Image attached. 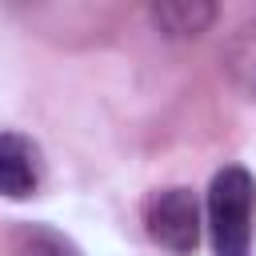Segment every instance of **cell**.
I'll return each instance as SVG.
<instances>
[{"label": "cell", "mask_w": 256, "mask_h": 256, "mask_svg": "<svg viewBox=\"0 0 256 256\" xmlns=\"http://www.w3.org/2000/svg\"><path fill=\"white\" fill-rule=\"evenodd\" d=\"M252 200H256V184L244 168L216 172V180L208 188V228H212L216 256H248Z\"/></svg>", "instance_id": "obj_1"}, {"label": "cell", "mask_w": 256, "mask_h": 256, "mask_svg": "<svg viewBox=\"0 0 256 256\" xmlns=\"http://www.w3.org/2000/svg\"><path fill=\"white\" fill-rule=\"evenodd\" d=\"M148 236L176 252V256H188L200 240V208H196V196L188 188H164L148 200Z\"/></svg>", "instance_id": "obj_2"}, {"label": "cell", "mask_w": 256, "mask_h": 256, "mask_svg": "<svg viewBox=\"0 0 256 256\" xmlns=\"http://www.w3.org/2000/svg\"><path fill=\"white\" fill-rule=\"evenodd\" d=\"M40 180L36 168V148L24 136L0 132V196H32Z\"/></svg>", "instance_id": "obj_3"}, {"label": "cell", "mask_w": 256, "mask_h": 256, "mask_svg": "<svg viewBox=\"0 0 256 256\" xmlns=\"http://www.w3.org/2000/svg\"><path fill=\"white\" fill-rule=\"evenodd\" d=\"M152 20L164 36L192 40V36L208 32V24L216 20V0H156Z\"/></svg>", "instance_id": "obj_4"}, {"label": "cell", "mask_w": 256, "mask_h": 256, "mask_svg": "<svg viewBox=\"0 0 256 256\" xmlns=\"http://www.w3.org/2000/svg\"><path fill=\"white\" fill-rule=\"evenodd\" d=\"M12 256H80V248L44 224H20L12 236Z\"/></svg>", "instance_id": "obj_5"}, {"label": "cell", "mask_w": 256, "mask_h": 256, "mask_svg": "<svg viewBox=\"0 0 256 256\" xmlns=\"http://www.w3.org/2000/svg\"><path fill=\"white\" fill-rule=\"evenodd\" d=\"M4 4H28V0H4Z\"/></svg>", "instance_id": "obj_6"}]
</instances>
